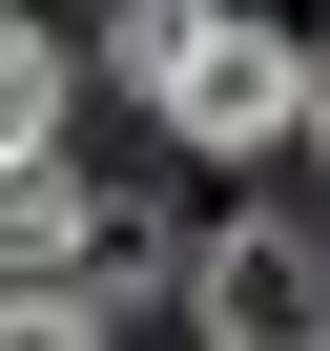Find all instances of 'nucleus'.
Instances as JSON below:
<instances>
[{"instance_id": "nucleus-1", "label": "nucleus", "mask_w": 330, "mask_h": 351, "mask_svg": "<svg viewBox=\"0 0 330 351\" xmlns=\"http://www.w3.org/2000/svg\"><path fill=\"white\" fill-rule=\"evenodd\" d=\"M103 62L144 83V124H165V145H207V165H248V145H289V124H309V42L227 21V0H124Z\"/></svg>"}, {"instance_id": "nucleus-2", "label": "nucleus", "mask_w": 330, "mask_h": 351, "mask_svg": "<svg viewBox=\"0 0 330 351\" xmlns=\"http://www.w3.org/2000/svg\"><path fill=\"white\" fill-rule=\"evenodd\" d=\"M186 330H207V351H330V228L227 207V228H207V269H186Z\"/></svg>"}, {"instance_id": "nucleus-3", "label": "nucleus", "mask_w": 330, "mask_h": 351, "mask_svg": "<svg viewBox=\"0 0 330 351\" xmlns=\"http://www.w3.org/2000/svg\"><path fill=\"white\" fill-rule=\"evenodd\" d=\"M83 248H103L83 165H62V145H21V165H0V289H83Z\"/></svg>"}, {"instance_id": "nucleus-4", "label": "nucleus", "mask_w": 330, "mask_h": 351, "mask_svg": "<svg viewBox=\"0 0 330 351\" xmlns=\"http://www.w3.org/2000/svg\"><path fill=\"white\" fill-rule=\"evenodd\" d=\"M21 145H62V21L0 0V165H21Z\"/></svg>"}, {"instance_id": "nucleus-5", "label": "nucleus", "mask_w": 330, "mask_h": 351, "mask_svg": "<svg viewBox=\"0 0 330 351\" xmlns=\"http://www.w3.org/2000/svg\"><path fill=\"white\" fill-rule=\"evenodd\" d=\"M0 351H103V289H0Z\"/></svg>"}, {"instance_id": "nucleus-6", "label": "nucleus", "mask_w": 330, "mask_h": 351, "mask_svg": "<svg viewBox=\"0 0 330 351\" xmlns=\"http://www.w3.org/2000/svg\"><path fill=\"white\" fill-rule=\"evenodd\" d=\"M309 145H330V42H309Z\"/></svg>"}]
</instances>
